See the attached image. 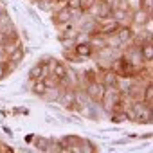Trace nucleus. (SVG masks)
I'll list each match as a JSON object with an SVG mask.
<instances>
[{"mask_svg":"<svg viewBox=\"0 0 153 153\" xmlns=\"http://www.w3.org/2000/svg\"><path fill=\"white\" fill-rule=\"evenodd\" d=\"M105 92H106V87H105V83L103 81H94V83H88V87H87V94L94 99V101H101L103 99V96H105Z\"/></svg>","mask_w":153,"mask_h":153,"instance_id":"nucleus-1","label":"nucleus"},{"mask_svg":"<svg viewBox=\"0 0 153 153\" xmlns=\"http://www.w3.org/2000/svg\"><path fill=\"white\" fill-rule=\"evenodd\" d=\"M119 22L115 20V18H101V24H99V31L97 33H101V34H105V36H108V34H114L117 29H119Z\"/></svg>","mask_w":153,"mask_h":153,"instance_id":"nucleus-2","label":"nucleus"},{"mask_svg":"<svg viewBox=\"0 0 153 153\" xmlns=\"http://www.w3.org/2000/svg\"><path fill=\"white\" fill-rule=\"evenodd\" d=\"M74 52L78 54L79 58H90L92 54H94V47L88 43V42H83V43H76V47H74Z\"/></svg>","mask_w":153,"mask_h":153,"instance_id":"nucleus-3","label":"nucleus"},{"mask_svg":"<svg viewBox=\"0 0 153 153\" xmlns=\"http://www.w3.org/2000/svg\"><path fill=\"white\" fill-rule=\"evenodd\" d=\"M151 18V11H148V9H137V11H133V16H131V20H133V24H137V25H144L148 20Z\"/></svg>","mask_w":153,"mask_h":153,"instance_id":"nucleus-4","label":"nucleus"},{"mask_svg":"<svg viewBox=\"0 0 153 153\" xmlns=\"http://www.w3.org/2000/svg\"><path fill=\"white\" fill-rule=\"evenodd\" d=\"M115 33H117V40H119L121 43L133 38V27H130V25H119V29H117Z\"/></svg>","mask_w":153,"mask_h":153,"instance_id":"nucleus-5","label":"nucleus"},{"mask_svg":"<svg viewBox=\"0 0 153 153\" xmlns=\"http://www.w3.org/2000/svg\"><path fill=\"white\" fill-rule=\"evenodd\" d=\"M24 59V49H22V45H18L16 49H13L9 54H7V63L9 65H16V63H20Z\"/></svg>","mask_w":153,"mask_h":153,"instance_id":"nucleus-6","label":"nucleus"},{"mask_svg":"<svg viewBox=\"0 0 153 153\" xmlns=\"http://www.w3.org/2000/svg\"><path fill=\"white\" fill-rule=\"evenodd\" d=\"M49 61L54 65V67H52V74H54L56 78L61 81L65 76H67V70H68V68H67V65H65V63H59V61H54V59H49Z\"/></svg>","mask_w":153,"mask_h":153,"instance_id":"nucleus-7","label":"nucleus"},{"mask_svg":"<svg viewBox=\"0 0 153 153\" xmlns=\"http://www.w3.org/2000/svg\"><path fill=\"white\" fill-rule=\"evenodd\" d=\"M72 11L67 7V9H59L56 15H54V20H56V24H68V20L72 18Z\"/></svg>","mask_w":153,"mask_h":153,"instance_id":"nucleus-8","label":"nucleus"},{"mask_svg":"<svg viewBox=\"0 0 153 153\" xmlns=\"http://www.w3.org/2000/svg\"><path fill=\"white\" fill-rule=\"evenodd\" d=\"M43 74H45V67H43V63H36L34 67H31V70H29V78L34 81V79H42L43 78Z\"/></svg>","mask_w":153,"mask_h":153,"instance_id":"nucleus-9","label":"nucleus"},{"mask_svg":"<svg viewBox=\"0 0 153 153\" xmlns=\"http://www.w3.org/2000/svg\"><path fill=\"white\" fill-rule=\"evenodd\" d=\"M33 92H34V96H45L49 92V88H47L43 79H34L33 81Z\"/></svg>","mask_w":153,"mask_h":153,"instance_id":"nucleus-10","label":"nucleus"},{"mask_svg":"<svg viewBox=\"0 0 153 153\" xmlns=\"http://www.w3.org/2000/svg\"><path fill=\"white\" fill-rule=\"evenodd\" d=\"M140 58L144 61H149L151 63V58H153V45H151V42H146L140 47Z\"/></svg>","mask_w":153,"mask_h":153,"instance_id":"nucleus-11","label":"nucleus"},{"mask_svg":"<svg viewBox=\"0 0 153 153\" xmlns=\"http://www.w3.org/2000/svg\"><path fill=\"white\" fill-rule=\"evenodd\" d=\"M142 96H144V97H142V103H144L146 106H151V99H153V87H151V81H149V85H146Z\"/></svg>","mask_w":153,"mask_h":153,"instance_id":"nucleus-12","label":"nucleus"},{"mask_svg":"<svg viewBox=\"0 0 153 153\" xmlns=\"http://www.w3.org/2000/svg\"><path fill=\"white\" fill-rule=\"evenodd\" d=\"M67 7L72 11V13H76V11H81V0H67Z\"/></svg>","mask_w":153,"mask_h":153,"instance_id":"nucleus-13","label":"nucleus"},{"mask_svg":"<svg viewBox=\"0 0 153 153\" xmlns=\"http://www.w3.org/2000/svg\"><path fill=\"white\" fill-rule=\"evenodd\" d=\"M126 2V9L128 11H137L140 9V0H124Z\"/></svg>","mask_w":153,"mask_h":153,"instance_id":"nucleus-14","label":"nucleus"},{"mask_svg":"<svg viewBox=\"0 0 153 153\" xmlns=\"http://www.w3.org/2000/svg\"><path fill=\"white\" fill-rule=\"evenodd\" d=\"M7 61H0V79H4L6 78V74H7Z\"/></svg>","mask_w":153,"mask_h":153,"instance_id":"nucleus-15","label":"nucleus"},{"mask_svg":"<svg viewBox=\"0 0 153 153\" xmlns=\"http://www.w3.org/2000/svg\"><path fill=\"white\" fill-rule=\"evenodd\" d=\"M49 2H58V0H49Z\"/></svg>","mask_w":153,"mask_h":153,"instance_id":"nucleus-16","label":"nucleus"}]
</instances>
